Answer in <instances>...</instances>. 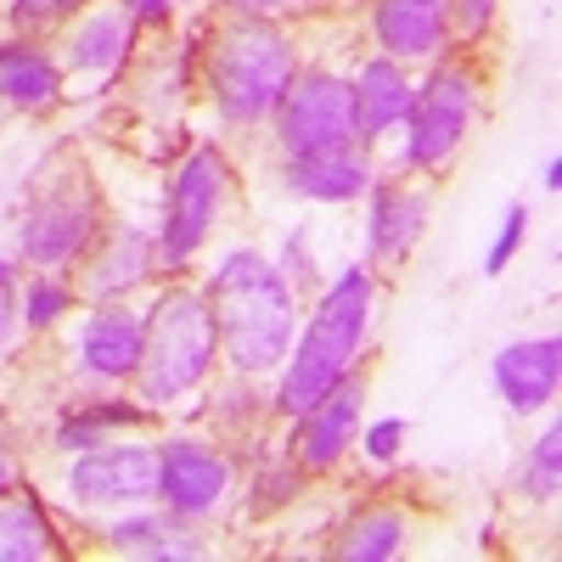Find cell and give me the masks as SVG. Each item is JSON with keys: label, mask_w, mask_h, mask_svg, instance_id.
Wrapping results in <instances>:
<instances>
[{"label": "cell", "mask_w": 562, "mask_h": 562, "mask_svg": "<svg viewBox=\"0 0 562 562\" xmlns=\"http://www.w3.org/2000/svg\"><path fill=\"white\" fill-rule=\"evenodd\" d=\"M209 304H214L225 360L243 378H259L276 360H288L293 333H299V304H293V281L281 276L276 259L254 248L225 254V265L209 281Z\"/></svg>", "instance_id": "cell-1"}, {"label": "cell", "mask_w": 562, "mask_h": 562, "mask_svg": "<svg viewBox=\"0 0 562 562\" xmlns=\"http://www.w3.org/2000/svg\"><path fill=\"white\" fill-rule=\"evenodd\" d=\"M366 326H371V270H344L333 288H326L315 321L299 333L293 344V360L281 371V389H276V405L288 416H304L326 389H338L349 378V366L366 344Z\"/></svg>", "instance_id": "cell-2"}, {"label": "cell", "mask_w": 562, "mask_h": 562, "mask_svg": "<svg viewBox=\"0 0 562 562\" xmlns=\"http://www.w3.org/2000/svg\"><path fill=\"white\" fill-rule=\"evenodd\" d=\"M293 45L265 18H243L214 34L209 52V90L225 124H259L281 108L293 85Z\"/></svg>", "instance_id": "cell-3"}, {"label": "cell", "mask_w": 562, "mask_h": 562, "mask_svg": "<svg viewBox=\"0 0 562 562\" xmlns=\"http://www.w3.org/2000/svg\"><path fill=\"white\" fill-rule=\"evenodd\" d=\"M220 355V326L209 293H164L147 315V338H140V394L147 405H169L180 394H192Z\"/></svg>", "instance_id": "cell-4"}, {"label": "cell", "mask_w": 562, "mask_h": 562, "mask_svg": "<svg viewBox=\"0 0 562 562\" xmlns=\"http://www.w3.org/2000/svg\"><path fill=\"white\" fill-rule=\"evenodd\" d=\"M276 140L281 153L299 158V153H326V147H355V97H349V79L338 74H304L288 85V97L276 108Z\"/></svg>", "instance_id": "cell-5"}, {"label": "cell", "mask_w": 562, "mask_h": 562, "mask_svg": "<svg viewBox=\"0 0 562 562\" xmlns=\"http://www.w3.org/2000/svg\"><path fill=\"white\" fill-rule=\"evenodd\" d=\"M473 124V74L439 68L428 85L411 97L405 113V164L411 169H445Z\"/></svg>", "instance_id": "cell-6"}, {"label": "cell", "mask_w": 562, "mask_h": 562, "mask_svg": "<svg viewBox=\"0 0 562 562\" xmlns=\"http://www.w3.org/2000/svg\"><path fill=\"white\" fill-rule=\"evenodd\" d=\"M225 158L220 147H198L175 169V186H169V214H164V237H158V254L164 265H186L214 231V214H220V198H225Z\"/></svg>", "instance_id": "cell-7"}, {"label": "cell", "mask_w": 562, "mask_h": 562, "mask_svg": "<svg viewBox=\"0 0 562 562\" xmlns=\"http://www.w3.org/2000/svg\"><path fill=\"white\" fill-rule=\"evenodd\" d=\"M68 490L85 506H140L158 495V450L153 445H97L79 450Z\"/></svg>", "instance_id": "cell-8"}, {"label": "cell", "mask_w": 562, "mask_h": 562, "mask_svg": "<svg viewBox=\"0 0 562 562\" xmlns=\"http://www.w3.org/2000/svg\"><path fill=\"white\" fill-rule=\"evenodd\" d=\"M231 490V461L203 439L158 445V495L175 518H209Z\"/></svg>", "instance_id": "cell-9"}, {"label": "cell", "mask_w": 562, "mask_h": 562, "mask_svg": "<svg viewBox=\"0 0 562 562\" xmlns=\"http://www.w3.org/2000/svg\"><path fill=\"white\" fill-rule=\"evenodd\" d=\"M97 237V198L90 192H45L34 214L23 220V259L40 270H57L85 254V243Z\"/></svg>", "instance_id": "cell-10"}, {"label": "cell", "mask_w": 562, "mask_h": 562, "mask_svg": "<svg viewBox=\"0 0 562 562\" xmlns=\"http://www.w3.org/2000/svg\"><path fill=\"white\" fill-rule=\"evenodd\" d=\"M495 378V394L518 411V416H535L540 405L557 400V383H562V344L557 338H524V344H506L490 366Z\"/></svg>", "instance_id": "cell-11"}, {"label": "cell", "mask_w": 562, "mask_h": 562, "mask_svg": "<svg viewBox=\"0 0 562 562\" xmlns=\"http://www.w3.org/2000/svg\"><path fill=\"white\" fill-rule=\"evenodd\" d=\"M360 405H366V383H355V378H344L338 389H326V394L299 416V439H293L299 467H333V461L355 445Z\"/></svg>", "instance_id": "cell-12"}, {"label": "cell", "mask_w": 562, "mask_h": 562, "mask_svg": "<svg viewBox=\"0 0 562 562\" xmlns=\"http://www.w3.org/2000/svg\"><path fill=\"white\" fill-rule=\"evenodd\" d=\"M450 34V0H378V45L389 63L434 57Z\"/></svg>", "instance_id": "cell-13"}, {"label": "cell", "mask_w": 562, "mask_h": 562, "mask_svg": "<svg viewBox=\"0 0 562 562\" xmlns=\"http://www.w3.org/2000/svg\"><path fill=\"white\" fill-rule=\"evenodd\" d=\"M288 192L315 198V203H349V198L371 192V164L355 147L299 153V158H288Z\"/></svg>", "instance_id": "cell-14"}, {"label": "cell", "mask_w": 562, "mask_h": 562, "mask_svg": "<svg viewBox=\"0 0 562 562\" xmlns=\"http://www.w3.org/2000/svg\"><path fill=\"white\" fill-rule=\"evenodd\" d=\"M349 97H355V140H378L394 124H405L416 90L405 85L400 63L378 57V63L360 68V79H349Z\"/></svg>", "instance_id": "cell-15"}, {"label": "cell", "mask_w": 562, "mask_h": 562, "mask_svg": "<svg viewBox=\"0 0 562 562\" xmlns=\"http://www.w3.org/2000/svg\"><path fill=\"white\" fill-rule=\"evenodd\" d=\"M140 338H147V321H140V315H130V310H97V315L79 326L85 371H97V378H135Z\"/></svg>", "instance_id": "cell-16"}, {"label": "cell", "mask_w": 562, "mask_h": 562, "mask_svg": "<svg viewBox=\"0 0 562 562\" xmlns=\"http://www.w3.org/2000/svg\"><path fill=\"white\" fill-rule=\"evenodd\" d=\"M422 225H428V192H411V186H371V254L378 259H405L422 243Z\"/></svg>", "instance_id": "cell-17"}, {"label": "cell", "mask_w": 562, "mask_h": 562, "mask_svg": "<svg viewBox=\"0 0 562 562\" xmlns=\"http://www.w3.org/2000/svg\"><path fill=\"white\" fill-rule=\"evenodd\" d=\"M147 265H153V243H147V231H135V225H119L113 237L90 254V270H85V293L90 299H119L130 293L135 281H147Z\"/></svg>", "instance_id": "cell-18"}, {"label": "cell", "mask_w": 562, "mask_h": 562, "mask_svg": "<svg viewBox=\"0 0 562 562\" xmlns=\"http://www.w3.org/2000/svg\"><path fill=\"white\" fill-rule=\"evenodd\" d=\"M135 45V18L124 7H97L74 34H68V63L85 74H108L124 63V52Z\"/></svg>", "instance_id": "cell-19"}, {"label": "cell", "mask_w": 562, "mask_h": 562, "mask_svg": "<svg viewBox=\"0 0 562 562\" xmlns=\"http://www.w3.org/2000/svg\"><path fill=\"white\" fill-rule=\"evenodd\" d=\"M57 90H63V74H57V63L45 52H34V45H23V40L0 45V102H12V108H52Z\"/></svg>", "instance_id": "cell-20"}, {"label": "cell", "mask_w": 562, "mask_h": 562, "mask_svg": "<svg viewBox=\"0 0 562 562\" xmlns=\"http://www.w3.org/2000/svg\"><path fill=\"white\" fill-rule=\"evenodd\" d=\"M108 540H113V551H124V557H147V562H180V557H198L203 546L180 529V518L175 512H140V518H124V524H113L108 529Z\"/></svg>", "instance_id": "cell-21"}, {"label": "cell", "mask_w": 562, "mask_h": 562, "mask_svg": "<svg viewBox=\"0 0 562 562\" xmlns=\"http://www.w3.org/2000/svg\"><path fill=\"white\" fill-rule=\"evenodd\" d=\"M52 551V518L40 512V501L0 495V562H34Z\"/></svg>", "instance_id": "cell-22"}, {"label": "cell", "mask_w": 562, "mask_h": 562, "mask_svg": "<svg viewBox=\"0 0 562 562\" xmlns=\"http://www.w3.org/2000/svg\"><path fill=\"white\" fill-rule=\"evenodd\" d=\"M130 422H147V405L130 400H102V405H79L57 422V445L63 450H97L113 428H130Z\"/></svg>", "instance_id": "cell-23"}, {"label": "cell", "mask_w": 562, "mask_h": 562, "mask_svg": "<svg viewBox=\"0 0 562 562\" xmlns=\"http://www.w3.org/2000/svg\"><path fill=\"white\" fill-rule=\"evenodd\" d=\"M400 546H405L400 512H360L338 540V557L344 562H389V557H400Z\"/></svg>", "instance_id": "cell-24"}, {"label": "cell", "mask_w": 562, "mask_h": 562, "mask_svg": "<svg viewBox=\"0 0 562 562\" xmlns=\"http://www.w3.org/2000/svg\"><path fill=\"white\" fill-rule=\"evenodd\" d=\"M518 484H524V495H535V501H551V495H557V484H562V422H551V428L529 445Z\"/></svg>", "instance_id": "cell-25"}, {"label": "cell", "mask_w": 562, "mask_h": 562, "mask_svg": "<svg viewBox=\"0 0 562 562\" xmlns=\"http://www.w3.org/2000/svg\"><path fill=\"white\" fill-rule=\"evenodd\" d=\"M68 304H74V293L63 288L52 270H45V276L29 281V293H23V321H29V326H52V321L68 315Z\"/></svg>", "instance_id": "cell-26"}, {"label": "cell", "mask_w": 562, "mask_h": 562, "mask_svg": "<svg viewBox=\"0 0 562 562\" xmlns=\"http://www.w3.org/2000/svg\"><path fill=\"white\" fill-rule=\"evenodd\" d=\"M524 231H529V209L512 203L506 220H501V231H495V243H490V254H484V276H501L512 265V254L524 248Z\"/></svg>", "instance_id": "cell-27"}, {"label": "cell", "mask_w": 562, "mask_h": 562, "mask_svg": "<svg viewBox=\"0 0 562 562\" xmlns=\"http://www.w3.org/2000/svg\"><path fill=\"white\" fill-rule=\"evenodd\" d=\"M371 461H394L405 450V422L400 416H383V422H371L366 428V445H360Z\"/></svg>", "instance_id": "cell-28"}, {"label": "cell", "mask_w": 562, "mask_h": 562, "mask_svg": "<svg viewBox=\"0 0 562 562\" xmlns=\"http://www.w3.org/2000/svg\"><path fill=\"white\" fill-rule=\"evenodd\" d=\"M18 299H12V265L7 259H0V349H7L12 344V333H18Z\"/></svg>", "instance_id": "cell-29"}, {"label": "cell", "mask_w": 562, "mask_h": 562, "mask_svg": "<svg viewBox=\"0 0 562 562\" xmlns=\"http://www.w3.org/2000/svg\"><path fill=\"white\" fill-rule=\"evenodd\" d=\"M74 7H85V0H18V18L23 23H52V18H63V12H74Z\"/></svg>", "instance_id": "cell-30"}, {"label": "cell", "mask_w": 562, "mask_h": 562, "mask_svg": "<svg viewBox=\"0 0 562 562\" xmlns=\"http://www.w3.org/2000/svg\"><path fill=\"white\" fill-rule=\"evenodd\" d=\"M456 12H461V29H467V34H479V29L495 18V0H456Z\"/></svg>", "instance_id": "cell-31"}, {"label": "cell", "mask_w": 562, "mask_h": 562, "mask_svg": "<svg viewBox=\"0 0 562 562\" xmlns=\"http://www.w3.org/2000/svg\"><path fill=\"white\" fill-rule=\"evenodd\" d=\"M169 7H175V0H124V12H130L135 23H158Z\"/></svg>", "instance_id": "cell-32"}, {"label": "cell", "mask_w": 562, "mask_h": 562, "mask_svg": "<svg viewBox=\"0 0 562 562\" xmlns=\"http://www.w3.org/2000/svg\"><path fill=\"white\" fill-rule=\"evenodd\" d=\"M288 270H293V281H310V265H304V237H288Z\"/></svg>", "instance_id": "cell-33"}, {"label": "cell", "mask_w": 562, "mask_h": 562, "mask_svg": "<svg viewBox=\"0 0 562 562\" xmlns=\"http://www.w3.org/2000/svg\"><path fill=\"white\" fill-rule=\"evenodd\" d=\"M225 7H237V12H248V18H270L281 0H225Z\"/></svg>", "instance_id": "cell-34"}, {"label": "cell", "mask_w": 562, "mask_h": 562, "mask_svg": "<svg viewBox=\"0 0 562 562\" xmlns=\"http://www.w3.org/2000/svg\"><path fill=\"white\" fill-rule=\"evenodd\" d=\"M12 484H18V467H12L7 445H0V495H12Z\"/></svg>", "instance_id": "cell-35"}, {"label": "cell", "mask_w": 562, "mask_h": 562, "mask_svg": "<svg viewBox=\"0 0 562 562\" xmlns=\"http://www.w3.org/2000/svg\"><path fill=\"white\" fill-rule=\"evenodd\" d=\"M557 186H562V158L546 164V192H557Z\"/></svg>", "instance_id": "cell-36"}]
</instances>
